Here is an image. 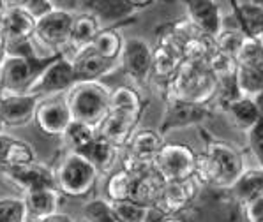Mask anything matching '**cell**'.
<instances>
[{
	"instance_id": "1",
	"label": "cell",
	"mask_w": 263,
	"mask_h": 222,
	"mask_svg": "<svg viewBox=\"0 0 263 222\" xmlns=\"http://www.w3.org/2000/svg\"><path fill=\"white\" fill-rule=\"evenodd\" d=\"M219 92V83L210 72L207 64L182 62L177 74L166 85L163 97L166 100H182L198 106H207Z\"/></svg>"
},
{
	"instance_id": "2",
	"label": "cell",
	"mask_w": 263,
	"mask_h": 222,
	"mask_svg": "<svg viewBox=\"0 0 263 222\" xmlns=\"http://www.w3.org/2000/svg\"><path fill=\"white\" fill-rule=\"evenodd\" d=\"M110 95L111 88L103 82L74 83L66 94L72 120L99 129L110 113Z\"/></svg>"
},
{
	"instance_id": "3",
	"label": "cell",
	"mask_w": 263,
	"mask_h": 222,
	"mask_svg": "<svg viewBox=\"0 0 263 222\" xmlns=\"http://www.w3.org/2000/svg\"><path fill=\"white\" fill-rule=\"evenodd\" d=\"M55 169V185L62 197H87L96 189L99 171L85 155L78 152H64Z\"/></svg>"
},
{
	"instance_id": "4",
	"label": "cell",
	"mask_w": 263,
	"mask_h": 222,
	"mask_svg": "<svg viewBox=\"0 0 263 222\" xmlns=\"http://www.w3.org/2000/svg\"><path fill=\"white\" fill-rule=\"evenodd\" d=\"M76 83L74 69H72L71 58L60 55L59 58L48 62L35 74L34 82L28 85L27 94H32L39 99L53 97V95H64L71 90Z\"/></svg>"
},
{
	"instance_id": "5",
	"label": "cell",
	"mask_w": 263,
	"mask_h": 222,
	"mask_svg": "<svg viewBox=\"0 0 263 222\" xmlns=\"http://www.w3.org/2000/svg\"><path fill=\"white\" fill-rule=\"evenodd\" d=\"M41 67L23 51H6L0 56V94L27 92Z\"/></svg>"
},
{
	"instance_id": "6",
	"label": "cell",
	"mask_w": 263,
	"mask_h": 222,
	"mask_svg": "<svg viewBox=\"0 0 263 222\" xmlns=\"http://www.w3.org/2000/svg\"><path fill=\"white\" fill-rule=\"evenodd\" d=\"M196 152L185 143H164L152 163V169L164 181L189 180L194 175Z\"/></svg>"
},
{
	"instance_id": "7",
	"label": "cell",
	"mask_w": 263,
	"mask_h": 222,
	"mask_svg": "<svg viewBox=\"0 0 263 222\" xmlns=\"http://www.w3.org/2000/svg\"><path fill=\"white\" fill-rule=\"evenodd\" d=\"M184 62L180 43L170 34L168 28H164L157 37V44L152 53V79L156 85L163 87V94L166 90V85L172 82L177 74L179 67Z\"/></svg>"
},
{
	"instance_id": "8",
	"label": "cell",
	"mask_w": 263,
	"mask_h": 222,
	"mask_svg": "<svg viewBox=\"0 0 263 222\" xmlns=\"http://www.w3.org/2000/svg\"><path fill=\"white\" fill-rule=\"evenodd\" d=\"M0 16L7 37L6 51L23 50L35 34V19L22 2H0Z\"/></svg>"
},
{
	"instance_id": "9",
	"label": "cell",
	"mask_w": 263,
	"mask_h": 222,
	"mask_svg": "<svg viewBox=\"0 0 263 222\" xmlns=\"http://www.w3.org/2000/svg\"><path fill=\"white\" fill-rule=\"evenodd\" d=\"M152 53L154 48L145 39L127 37L119 60L124 74L140 85L148 83L152 79Z\"/></svg>"
},
{
	"instance_id": "10",
	"label": "cell",
	"mask_w": 263,
	"mask_h": 222,
	"mask_svg": "<svg viewBox=\"0 0 263 222\" xmlns=\"http://www.w3.org/2000/svg\"><path fill=\"white\" fill-rule=\"evenodd\" d=\"M203 152L207 153L210 160L214 163V166H216L217 171L216 187L232 189V185L235 184L238 176L244 173L242 153L230 143H224V141H210Z\"/></svg>"
},
{
	"instance_id": "11",
	"label": "cell",
	"mask_w": 263,
	"mask_h": 222,
	"mask_svg": "<svg viewBox=\"0 0 263 222\" xmlns=\"http://www.w3.org/2000/svg\"><path fill=\"white\" fill-rule=\"evenodd\" d=\"M41 99L32 94H0V125L4 131L34 124Z\"/></svg>"
},
{
	"instance_id": "12",
	"label": "cell",
	"mask_w": 263,
	"mask_h": 222,
	"mask_svg": "<svg viewBox=\"0 0 263 222\" xmlns=\"http://www.w3.org/2000/svg\"><path fill=\"white\" fill-rule=\"evenodd\" d=\"M0 178L18 187L20 191H23V194L30 191H39V189H57L55 169L39 160L27 164V166L0 168Z\"/></svg>"
},
{
	"instance_id": "13",
	"label": "cell",
	"mask_w": 263,
	"mask_h": 222,
	"mask_svg": "<svg viewBox=\"0 0 263 222\" xmlns=\"http://www.w3.org/2000/svg\"><path fill=\"white\" fill-rule=\"evenodd\" d=\"M71 122L72 115L69 110V104H67L66 94L41 99L37 111H35L34 124L37 125V129L43 134L62 138Z\"/></svg>"
},
{
	"instance_id": "14",
	"label": "cell",
	"mask_w": 263,
	"mask_h": 222,
	"mask_svg": "<svg viewBox=\"0 0 263 222\" xmlns=\"http://www.w3.org/2000/svg\"><path fill=\"white\" fill-rule=\"evenodd\" d=\"M140 118L141 115H136V113L110 110L104 122L97 129V134L106 141H110L111 145H115L117 148L124 150L129 139L133 138V134L138 131Z\"/></svg>"
},
{
	"instance_id": "15",
	"label": "cell",
	"mask_w": 263,
	"mask_h": 222,
	"mask_svg": "<svg viewBox=\"0 0 263 222\" xmlns=\"http://www.w3.org/2000/svg\"><path fill=\"white\" fill-rule=\"evenodd\" d=\"M185 11H187L185 18L193 23V27L203 37H209L214 41L224 30L221 7L216 2H210V0H191V2H185Z\"/></svg>"
},
{
	"instance_id": "16",
	"label": "cell",
	"mask_w": 263,
	"mask_h": 222,
	"mask_svg": "<svg viewBox=\"0 0 263 222\" xmlns=\"http://www.w3.org/2000/svg\"><path fill=\"white\" fill-rule=\"evenodd\" d=\"M198 187L200 185L194 178L182 181H168L154 208L159 210L163 215H179L194 201V197L198 194Z\"/></svg>"
},
{
	"instance_id": "17",
	"label": "cell",
	"mask_w": 263,
	"mask_h": 222,
	"mask_svg": "<svg viewBox=\"0 0 263 222\" xmlns=\"http://www.w3.org/2000/svg\"><path fill=\"white\" fill-rule=\"evenodd\" d=\"M103 30L101 27V19L96 14H92L90 11H83V13H76L74 14V23H72V30H71V39H69V46L66 50L67 58H72L76 53L87 50L92 46L94 39L97 37V34Z\"/></svg>"
},
{
	"instance_id": "18",
	"label": "cell",
	"mask_w": 263,
	"mask_h": 222,
	"mask_svg": "<svg viewBox=\"0 0 263 222\" xmlns=\"http://www.w3.org/2000/svg\"><path fill=\"white\" fill-rule=\"evenodd\" d=\"M164 104H166V108H164L163 124L159 129L161 134H164L170 129L198 124L207 118L209 115L207 106H198V104L182 103V100H166Z\"/></svg>"
},
{
	"instance_id": "19",
	"label": "cell",
	"mask_w": 263,
	"mask_h": 222,
	"mask_svg": "<svg viewBox=\"0 0 263 222\" xmlns=\"http://www.w3.org/2000/svg\"><path fill=\"white\" fill-rule=\"evenodd\" d=\"M72 69H74V78L76 83L78 82H101L103 76H106L108 72H111L115 64L104 60L103 56H99L92 48L80 51L71 58Z\"/></svg>"
},
{
	"instance_id": "20",
	"label": "cell",
	"mask_w": 263,
	"mask_h": 222,
	"mask_svg": "<svg viewBox=\"0 0 263 222\" xmlns=\"http://www.w3.org/2000/svg\"><path fill=\"white\" fill-rule=\"evenodd\" d=\"M163 145L164 139L159 131H156V129H138L133 134V138L129 139V143L125 145L124 152H127L129 155H133L141 163L152 166L154 159L163 148Z\"/></svg>"
},
{
	"instance_id": "21",
	"label": "cell",
	"mask_w": 263,
	"mask_h": 222,
	"mask_svg": "<svg viewBox=\"0 0 263 222\" xmlns=\"http://www.w3.org/2000/svg\"><path fill=\"white\" fill-rule=\"evenodd\" d=\"M238 28L244 37L261 39L263 35V4L256 0H233L232 2Z\"/></svg>"
},
{
	"instance_id": "22",
	"label": "cell",
	"mask_w": 263,
	"mask_h": 222,
	"mask_svg": "<svg viewBox=\"0 0 263 222\" xmlns=\"http://www.w3.org/2000/svg\"><path fill=\"white\" fill-rule=\"evenodd\" d=\"M27 205L28 220H43L48 215L59 212L60 207V192L57 189H39V191H30L22 194Z\"/></svg>"
},
{
	"instance_id": "23",
	"label": "cell",
	"mask_w": 263,
	"mask_h": 222,
	"mask_svg": "<svg viewBox=\"0 0 263 222\" xmlns=\"http://www.w3.org/2000/svg\"><path fill=\"white\" fill-rule=\"evenodd\" d=\"M164 185H166V181L161 178L154 169H151L148 173L135 178L129 199L145 208H154L157 205V201H159L161 194H163Z\"/></svg>"
},
{
	"instance_id": "24",
	"label": "cell",
	"mask_w": 263,
	"mask_h": 222,
	"mask_svg": "<svg viewBox=\"0 0 263 222\" xmlns=\"http://www.w3.org/2000/svg\"><path fill=\"white\" fill-rule=\"evenodd\" d=\"M120 153H122L120 148H117L115 145H111L110 141H106L97 134L94 143L88 148H85L82 155H85L94 164V168L99 171V175H110V173L115 171L117 164L120 163Z\"/></svg>"
},
{
	"instance_id": "25",
	"label": "cell",
	"mask_w": 263,
	"mask_h": 222,
	"mask_svg": "<svg viewBox=\"0 0 263 222\" xmlns=\"http://www.w3.org/2000/svg\"><path fill=\"white\" fill-rule=\"evenodd\" d=\"M226 110H228L232 124L235 125L238 131H244V132H249L251 129L258 124V120L261 118L260 108H258L254 99L237 97V99L230 100Z\"/></svg>"
},
{
	"instance_id": "26",
	"label": "cell",
	"mask_w": 263,
	"mask_h": 222,
	"mask_svg": "<svg viewBox=\"0 0 263 222\" xmlns=\"http://www.w3.org/2000/svg\"><path fill=\"white\" fill-rule=\"evenodd\" d=\"M232 192L240 205H248L249 201L263 196V169L261 168L244 169V173L232 185Z\"/></svg>"
},
{
	"instance_id": "27",
	"label": "cell",
	"mask_w": 263,
	"mask_h": 222,
	"mask_svg": "<svg viewBox=\"0 0 263 222\" xmlns=\"http://www.w3.org/2000/svg\"><path fill=\"white\" fill-rule=\"evenodd\" d=\"M237 97L254 99L263 92V66H237Z\"/></svg>"
},
{
	"instance_id": "28",
	"label": "cell",
	"mask_w": 263,
	"mask_h": 222,
	"mask_svg": "<svg viewBox=\"0 0 263 222\" xmlns=\"http://www.w3.org/2000/svg\"><path fill=\"white\" fill-rule=\"evenodd\" d=\"M124 35L120 34L117 28L108 27L97 34V37L92 43V50L96 51L99 56H103L104 60L111 64H117L120 60V53H122L124 48Z\"/></svg>"
},
{
	"instance_id": "29",
	"label": "cell",
	"mask_w": 263,
	"mask_h": 222,
	"mask_svg": "<svg viewBox=\"0 0 263 222\" xmlns=\"http://www.w3.org/2000/svg\"><path fill=\"white\" fill-rule=\"evenodd\" d=\"M110 110L141 115L143 113V99H141L140 92L135 87H131V85H119V87L111 88Z\"/></svg>"
},
{
	"instance_id": "30",
	"label": "cell",
	"mask_w": 263,
	"mask_h": 222,
	"mask_svg": "<svg viewBox=\"0 0 263 222\" xmlns=\"http://www.w3.org/2000/svg\"><path fill=\"white\" fill-rule=\"evenodd\" d=\"M133 184H135V176L124 171L122 168L115 169L110 173L104 185V196L110 203H119V201H127L131 197Z\"/></svg>"
},
{
	"instance_id": "31",
	"label": "cell",
	"mask_w": 263,
	"mask_h": 222,
	"mask_svg": "<svg viewBox=\"0 0 263 222\" xmlns=\"http://www.w3.org/2000/svg\"><path fill=\"white\" fill-rule=\"evenodd\" d=\"M209 69L214 74V78L217 79L221 87H230L235 92V74H237V60L233 56H228L221 51H214V55L209 60Z\"/></svg>"
},
{
	"instance_id": "32",
	"label": "cell",
	"mask_w": 263,
	"mask_h": 222,
	"mask_svg": "<svg viewBox=\"0 0 263 222\" xmlns=\"http://www.w3.org/2000/svg\"><path fill=\"white\" fill-rule=\"evenodd\" d=\"M96 138H97V129L72 120L71 125L67 127L66 134L62 136V141H64V145H66L67 152L82 153L85 148H88L94 143Z\"/></svg>"
},
{
	"instance_id": "33",
	"label": "cell",
	"mask_w": 263,
	"mask_h": 222,
	"mask_svg": "<svg viewBox=\"0 0 263 222\" xmlns=\"http://www.w3.org/2000/svg\"><path fill=\"white\" fill-rule=\"evenodd\" d=\"M216 51L214 41L203 35H194L189 41L184 43L182 53H184L185 62H196V64H209L210 56Z\"/></svg>"
},
{
	"instance_id": "34",
	"label": "cell",
	"mask_w": 263,
	"mask_h": 222,
	"mask_svg": "<svg viewBox=\"0 0 263 222\" xmlns=\"http://www.w3.org/2000/svg\"><path fill=\"white\" fill-rule=\"evenodd\" d=\"M35 152L34 147L30 143L23 139H16L13 138L9 148H7L6 159H4V164L0 168H18V166H27V164L35 163Z\"/></svg>"
},
{
	"instance_id": "35",
	"label": "cell",
	"mask_w": 263,
	"mask_h": 222,
	"mask_svg": "<svg viewBox=\"0 0 263 222\" xmlns=\"http://www.w3.org/2000/svg\"><path fill=\"white\" fill-rule=\"evenodd\" d=\"M85 6H90L92 14H96L99 19H119L124 16H129L135 13V7L131 6V2H106V0H96V2H83Z\"/></svg>"
},
{
	"instance_id": "36",
	"label": "cell",
	"mask_w": 263,
	"mask_h": 222,
	"mask_svg": "<svg viewBox=\"0 0 263 222\" xmlns=\"http://www.w3.org/2000/svg\"><path fill=\"white\" fill-rule=\"evenodd\" d=\"M0 222H28L23 196L0 197Z\"/></svg>"
},
{
	"instance_id": "37",
	"label": "cell",
	"mask_w": 263,
	"mask_h": 222,
	"mask_svg": "<svg viewBox=\"0 0 263 222\" xmlns=\"http://www.w3.org/2000/svg\"><path fill=\"white\" fill-rule=\"evenodd\" d=\"M113 213L117 217V222H148L152 208H145L141 205H136L135 201H119L111 203Z\"/></svg>"
},
{
	"instance_id": "38",
	"label": "cell",
	"mask_w": 263,
	"mask_h": 222,
	"mask_svg": "<svg viewBox=\"0 0 263 222\" xmlns=\"http://www.w3.org/2000/svg\"><path fill=\"white\" fill-rule=\"evenodd\" d=\"M83 217L87 222H117L111 203L106 197H96L83 205Z\"/></svg>"
},
{
	"instance_id": "39",
	"label": "cell",
	"mask_w": 263,
	"mask_h": 222,
	"mask_svg": "<svg viewBox=\"0 0 263 222\" xmlns=\"http://www.w3.org/2000/svg\"><path fill=\"white\" fill-rule=\"evenodd\" d=\"M235 60L237 66H263V41L244 37V43H242Z\"/></svg>"
},
{
	"instance_id": "40",
	"label": "cell",
	"mask_w": 263,
	"mask_h": 222,
	"mask_svg": "<svg viewBox=\"0 0 263 222\" xmlns=\"http://www.w3.org/2000/svg\"><path fill=\"white\" fill-rule=\"evenodd\" d=\"M244 43V35L238 32H233V30H222L216 39H214V46H216L217 51L221 53L228 55V56H233L237 58L238 51H240V46Z\"/></svg>"
},
{
	"instance_id": "41",
	"label": "cell",
	"mask_w": 263,
	"mask_h": 222,
	"mask_svg": "<svg viewBox=\"0 0 263 222\" xmlns=\"http://www.w3.org/2000/svg\"><path fill=\"white\" fill-rule=\"evenodd\" d=\"M248 141H249L251 153H253V157L258 163V168L263 169V116L248 132Z\"/></svg>"
},
{
	"instance_id": "42",
	"label": "cell",
	"mask_w": 263,
	"mask_h": 222,
	"mask_svg": "<svg viewBox=\"0 0 263 222\" xmlns=\"http://www.w3.org/2000/svg\"><path fill=\"white\" fill-rule=\"evenodd\" d=\"M22 4L27 9V13L30 14L35 22H37L39 18H43L46 13H50L55 7V2H50V0H25V2H22Z\"/></svg>"
},
{
	"instance_id": "43",
	"label": "cell",
	"mask_w": 263,
	"mask_h": 222,
	"mask_svg": "<svg viewBox=\"0 0 263 222\" xmlns=\"http://www.w3.org/2000/svg\"><path fill=\"white\" fill-rule=\"evenodd\" d=\"M244 215L248 222H263V196L244 205Z\"/></svg>"
},
{
	"instance_id": "44",
	"label": "cell",
	"mask_w": 263,
	"mask_h": 222,
	"mask_svg": "<svg viewBox=\"0 0 263 222\" xmlns=\"http://www.w3.org/2000/svg\"><path fill=\"white\" fill-rule=\"evenodd\" d=\"M11 141H13V136H9L7 132L0 134V166L4 164V159H6V153H7V148H9Z\"/></svg>"
},
{
	"instance_id": "45",
	"label": "cell",
	"mask_w": 263,
	"mask_h": 222,
	"mask_svg": "<svg viewBox=\"0 0 263 222\" xmlns=\"http://www.w3.org/2000/svg\"><path fill=\"white\" fill-rule=\"evenodd\" d=\"M39 222H74V219L69 215V213H64V212H55L51 215H48L46 219L39 220Z\"/></svg>"
},
{
	"instance_id": "46",
	"label": "cell",
	"mask_w": 263,
	"mask_h": 222,
	"mask_svg": "<svg viewBox=\"0 0 263 222\" xmlns=\"http://www.w3.org/2000/svg\"><path fill=\"white\" fill-rule=\"evenodd\" d=\"M6 48H7V37H6V30H4L2 16H0V56L6 53Z\"/></svg>"
},
{
	"instance_id": "47",
	"label": "cell",
	"mask_w": 263,
	"mask_h": 222,
	"mask_svg": "<svg viewBox=\"0 0 263 222\" xmlns=\"http://www.w3.org/2000/svg\"><path fill=\"white\" fill-rule=\"evenodd\" d=\"M159 222H184V220L179 219L177 215H166V217H163Z\"/></svg>"
},
{
	"instance_id": "48",
	"label": "cell",
	"mask_w": 263,
	"mask_h": 222,
	"mask_svg": "<svg viewBox=\"0 0 263 222\" xmlns=\"http://www.w3.org/2000/svg\"><path fill=\"white\" fill-rule=\"evenodd\" d=\"M2 132H6V131H4V129H2V125H0V134H2Z\"/></svg>"
},
{
	"instance_id": "49",
	"label": "cell",
	"mask_w": 263,
	"mask_h": 222,
	"mask_svg": "<svg viewBox=\"0 0 263 222\" xmlns=\"http://www.w3.org/2000/svg\"><path fill=\"white\" fill-rule=\"evenodd\" d=\"M28 222H35V220H28Z\"/></svg>"
},
{
	"instance_id": "50",
	"label": "cell",
	"mask_w": 263,
	"mask_h": 222,
	"mask_svg": "<svg viewBox=\"0 0 263 222\" xmlns=\"http://www.w3.org/2000/svg\"><path fill=\"white\" fill-rule=\"evenodd\" d=\"M261 41H263V35H261Z\"/></svg>"
}]
</instances>
